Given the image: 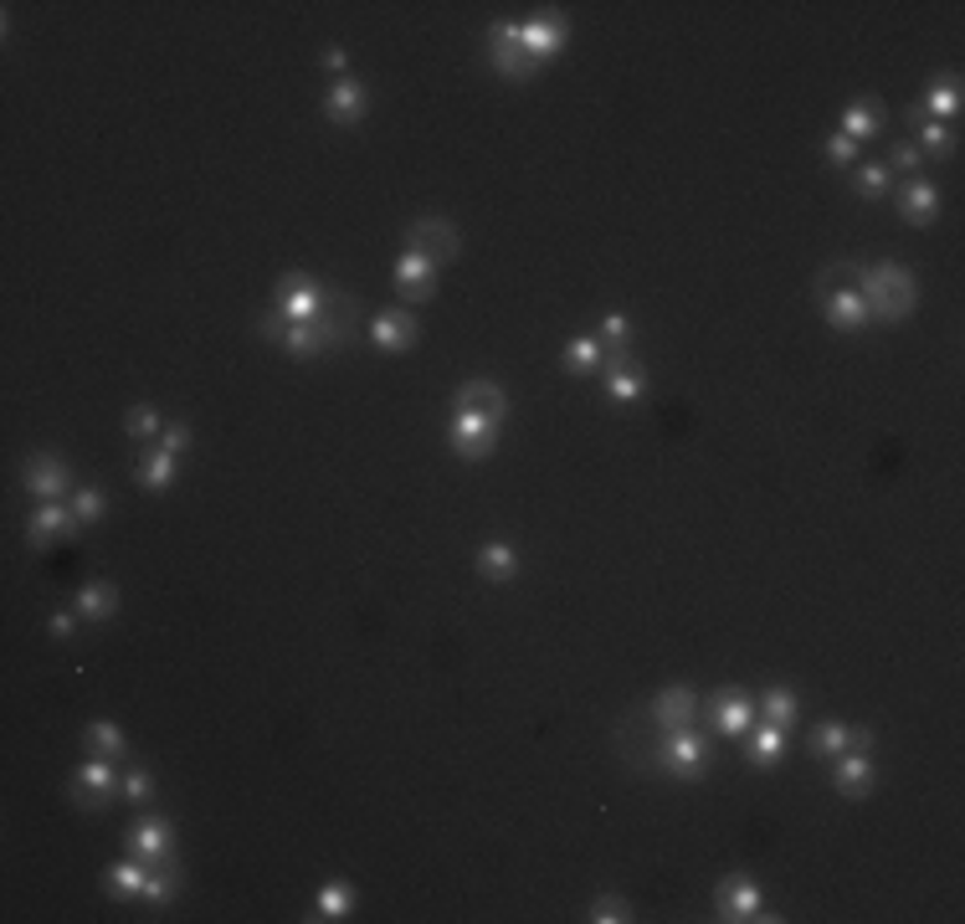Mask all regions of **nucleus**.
Masks as SVG:
<instances>
[{
  "label": "nucleus",
  "mask_w": 965,
  "mask_h": 924,
  "mask_svg": "<svg viewBox=\"0 0 965 924\" xmlns=\"http://www.w3.org/2000/svg\"><path fill=\"white\" fill-rule=\"evenodd\" d=\"M46 632H52L57 642H67L77 632V616L73 612H52V616H46Z\"/></svg>",
  "instance_id": "nucleus-48"
},
{
  "label": "nucleus",
  "mask_w": 965,
  "mask_h": 924,
  "mask_svg": "<svg viewBox=\"0 0 965 924\" xmlns=\"http://www.w3.org/2000/svg\"><path fill=\"white\" fill-rule=\"evenodd\" d=\"M73 514H77V524H98L108 514V498H104V488H73Z\"/></svg>",
  "instance_id": "nucleus-41"
},
{
  "label": "nucleus",
  "mask_w": 965,
  "mask_h": 924,
  "mask_svg": "<svg viewBox=\"0 0 965 924\" xmlns=\"http://www.w3.org/2000/svg\"><path fill=\"white\" fill-rule=\"evenodd\" d=\"M355 299L344 293V288H329V303L324 313H319V340H324V355H334V350H344V344L355 340Z\"/></svg>",
  "instance_id": "nucleus-15"
},
{
  "label": "nucleus",
  "mask_w": 965,
  "mask_h": 924,
  "mask_svg": "<svg viewBox=\"0 0 965 924\" xmlns=\"http://www.w3.org/2000/svg\"><path fill=\"white\" fill-rule=\"evenodd\" d=\"M344 62H350V57H344V46H324V67H329V73H344Z\"/></svg>",
  "instance_id": "nucleus-49"
},
{
  "label": "nucleus",
  "mask_w": 965,
  "mask_h": 924,
  "mask_svg": "<svg viewBox=\"0 0 965 924\" xmlns=\"http://www.w3.org/2000/svg\"><path fill=\"white\" fill-rule=\"evenodd\" d=\"M642 719L653 724V730H688L698 719V694L688 684H673V688H663L647 709H642Z\"/></svg>",
  "instance_id": "nucleus-12"
},
{
  "label": "nucleus",
  "mask_w": 965,
  "mask_h": 924,
  "mask_svg": "<svg viewBox=\"0 0 965 924\" xmlns=\"http://www.w3.org/2000/svg\"><path fill=\"white\" fill-rule=\"evenodd\" d=\"M416 334H421V324H416V313H406V309H386L371 324V344L380 355H406L416 344Z\"/></svg>",
  "instance_id": "nucleus-17"
},
{
  "label": "nucleus",
  "mask_w": 965,
  "mask_h": 924,
  "mask_svg": "<svg viewBox=\"0 0 965 924\" xmlns=\"http://www.w3.org/2000/svg\"><path fill=\"white\" fill-rule=\"evenodd\" d=\"M180 889H185V873H180V858H175V863L149 868L144 904H154V910H164V904H175V899H180Z\"/></svg>",
  "instance_id": "nucleus-30"
},
{
  "label": "nucleus",
  "mask_w": 965,
  "mask_h": 924,
  "mask_svg": "<svg viewBox=\"0 0 965 924\" xmlns=\"http://www.w3.org/2000/svg\"><path fill=\"white\" fill-rule=\"evenodd\" d=\"M914 129H920V144H914V150H920V154H935V160H951V154L961 150V139H955V129H951V123H940V119H920V123H914Z\"/></svg>",
  "instance_id": "nucleus-36"
},
{
  "label": "nucleus",
  "mask_w": 965,
  "mask_h": 924,
  "mask_svg": "<svg viewBox=\"0 0 965 924\" xmlns=\"http://www.w3.org/2000/svg\"><path fill=\"white\" fill-rule=\"evenodd\" d=\"M853 288L862 293L868 319H878V324H899V319H909V313H914V303H920V283H914V272L899 268V262H873V268H862Z\"/></svg>",
  "instance_id": "nucleus-1"
},
{
  "label": "nucleus",
  "mask_w": 965,
  "mask_h": 924,
  "mask_svg": "<svg viewBox=\"0 0 965 924\" xmlns=\"http://www.w3.org/2000/svg\"><path fill=\"white\" fill-rule=\"evenodd\" d=\"M709 724H714V734L740 740V734L755 724V699L740 694V688H719V694L709 699Z\"/></svg>",
  "instance_id": "nucleus-14"
},
{
  "label": "nucleus",
  "mask_w": 965,
  "mask_h": 924,
  "mask_svg": "<svg viewBox=\"0 0 965 924\" xmlns=\"http://www.w3.org/2000/svg\"><path fill=\"white\" fill-rule=\"evenodd\" d=\"M124 427H129L135 442H154V437L164 432V417H160V406H135V411L124 417Z\"/></svg>",
  "instance_id": "nucleus-40"
},
{
  "label": "nucleus",
  "mask_w": 965,
  "mask_h": 924,
  "mask_svg": "<svg viewBox=\"0 0 965 924\" xmlns=\"http://www.w3.org/2000/svg\"><path fill=\"white\" fill-rule=\"evenodd\" d=\"M822 313H827V324L843 329V334H858V329L868 324V303H862L858 288H837V293H827V299H822Z\"/></svg>",
  "instance_id": "nucleus-23"
},
{
  "label": "nucleus",
  "mask_w": 965,
  "mask_h": 924,
  "mask_svg": "<svg viewBox=\"0 0 965 924\" xmlns=\"http://www.w3.org/2000/svg\"><path fill=\"white\" fill-rule=\"evenodd\" d=\"M893 175H889V164L873 160V164H853V191L862 195V201H878V195H889Z\"/></svg>",
  "instance_id": "nucleus-39"
},
{
  "label": "nucleus",
  "mask_w": 965,
  "mask_h": 924,
  "mask_svg": "<svg viewBox=\"0 0 965 924\" xmlns=\"http://www.w3.org/2000/svg\"><path fill=\"white\" fill-rule=\"evenodd\" d=\"M498 427L504 421L483 417V411H468V406H452V421H447V448L458 452L462 462H483L498 448Z\"/></svg>",
  "instance_id": "nucleus-4"
},
{
  "label": "nucleus",
  "mask_w": 965,
  "mask_h": 924,
  "mask_svg": "<svg viewBox=\"0 0 965 924\" xmlns=\"http://www.w3.org/2000/svg\"><path fill=\"white\" fill-rule=\"evenodd\" d=\"M77 529H83V524H77V514L67 504H42L26 519V545L31 550H46L52 539H73Z\"/></svg>",
  "instance_id": "nucleus-16"
},
{
  "label": "nucleus",
  "mask_w": 965,
  "mask_h": 924,
  "mask_svg": "<svg viewBox=\"0 0 965 924\" xmlns=\"http://www.w3.org/2000/svg\"><path fill=\"white\" fill-rule=\"evenodd\" d=\"M88 745H93V755H108V761H124L129 755V734L114 724V719H98L88 730Z\"/></svg>",
  "instance_id": "nucleus-38"
},
{
  "label": "nucleus",
  "mask_w": 965,
  "mask_h": 924,
  "mask_svg": "<svg viewBox=\"0 0 965 924\" xmlns=\"http://www.w3.org/2000/svg\"><path fill=\"white\" fill-rule=\"evenodd\" d=\"M827 160L843 164V170H853V164H858V144H853L847 135H832V139H827Z\"/></svg>",
  "instance_id": "nucleus-47"
},
{
  "label": "nucleus",
  "mask_w": 965,
  "mask_h": 924,
  "mask_svg": "<svg viewBox=\"0 0 965 924\" xmlns=\"http://www.w3.org/2000/svg\"><path fill=\"white\" fill-rule=\"evenodd\" d=\"M920 108H924V119H940V123L955 119V114H961V77H955V73L930 77V88H924Z\"/></svg>",
  "instance_id": "nucleus-25"
},
{
  "label": "nucleus",
  "mask_w": 965,
  "mask_h": 924,
  "mask_svg": "<svg viewBox=\"0 0 965 924\" xmlns=\"http://www.w3.org/2000/svg\"><path fill=\"white\" fill-rule=\"evenodd\" d=\"M21 483L31 488V498L42 504H62L73 493V468L57 458V452H31L26 468H21Z\"/></svg>",
  "instance_id": "nucleus-9"
},
{
  "label": "nucleus",
  "mask_w": 965,
  "mask_h": 924,
  "mask_svg": "<svg viewBox=\"0 0 965 924\" xmlns=\"http://www.w3.org/2000/svg\"><path fill=\"white\" fill-rule=\"evenodd\" d=\"M129 848H135V858H144L149 868L175 863V827H170V817L144 812V817L135 821V832H129Z\"/></svg>",
  "instance_id": "nucleus-11"
},
{
  "label": "nucleus",
  "mask_w": 965,
  "mask_h": 924,
  "mask_svg": "<svg viewBox=\"0 0 965 924\" xmlns=\"http://www.w3.org/2000/svg\"><path fill=\"white\" fill-rule=\"evenodd\" d=\"M191 442H195V427H185V421H164V432H160V448L164 452H175V458H180Z\"/></svg>",
  "instance_id": "nucleus-45"
},
{
  "label": "nucleus",
  "mask_w": 965,
  "mask_h": 924,
  "mask_svg": "<svg viewBox=\"0 0 965 924\" xmlns=\"http://www.w3.org/2000/svg\"><path fill=\"white\" fill-rule=\"evenodd\" d=\"M832 786H837V796H847V802H862V796L873 791V761H868V750H847V755H837Z\"/></svg>",
  "instance_id": "nucleus-20"
},
{
  "label": "nucleus",
  "mask_w": 965,
  "mask_h": 924,
  "mask_svg": "<svg viewBox=\"0 0 965 924\" xmlns=\"http://www.w3.org/2000/svg\"><path fill=\"white\" fill-rule=\"evenodd\" d=\"M329 303V288L313 283L309 272H288V278H278V288H272V309L282 313V319H293V324H313L319 313H324Z\"/></svg>",
  "instance_id": "nucleus-5"
},
{
  "label": "nucleus",
  "mask_w": 965,
  "mask_h": 924,
  "mask_svg": "<svg viewBox=\"0 0 965 924\" xmlns=\"http://www.w3.org/2000/svg\"><path fill=\"white\" fill-rule=\"evenodd\" d=\"M478 570H483L489 581H498V585L514 581V576H519V550H514L508 539H489V545L478 550Z\"/></svg>",
  "instance_id": "nucleus-28"
},
{
  "label": "nucleus",
  "mask_w": 965,
  "mask_h": 924,
  "mask_svg": "<svg viewBox=\"0 0 965 924\" xmlns=\"http://www.w3.org/2000/svg\"><path fill=\"white\" fill-rule=\"evenodd\" d=\"M714 914L729 924H750V920H781V914H765V899H760L755 879H744V873H729V879H719V889H714Z\"/></svg>",
  "instance_id": "nucleus-7"
},
{
  "label": "nucleus",
  "mask_w": 965,
  "mask_h": 924,
  "mask_svg": "<svg viewBox=\"0 0 965 924\" xmlns=\"http://www.w3.org/2000/svg\"><path fill=\"white\" fill-rule=\"evenodd\" d=\"M755 715H765L771 724H781V730H791L796 724V715H802V699L791 694V688H765L755 703Z\"/></svg>",
  "instance_id": "nucleus-35"
},
{
  "label": "nucleus",
  "mask_w": 965,
  "mask_h": 924,
  "mask_svg": "<svg viewBox=\"0 0 965 924\" xmlns=\"http://www.w3.org/2000/svg\"><path fill=\"white\" fill-rule=\"evenodd\" d=\"M781 761H786V730L765 719V724L750 734V765H755V771H771V765H781Z\"/></svg>",
  "instance_id": "nucleus-29"
},
{
  "label": "nucleus",
  "mask_w": 965,
  "mask_h": 924,
  "mask_svg": "<svg viewBox=\"0 0 965 924\" xmlns=\"http://www.w3.org/2000/svg\"><path fill=\"white\" fill-rule=\"evenodd\" d=\"M139 483H144L149 493H164V488H170V483H175V452L149 448L144 458H139Z\"/></svg>",
  "instance_id": "nucleus-34"
},
{
  "label": "nucleus",
  "mask_w": 965,
  "mask_h": 924,
  "mask_svg": "<svg viewBox=\"0 0 965 924\" xmlns=\"http://www.w3.org/2000/svg\"><path fill=\"white\" fill-rule=\"evenodd\" d=\"M847 750H873V730L868 724H837V719H827V724H817L812 730V755H827V761H837V755H847Z\"/></svg>",
  "instance_id": "nucleus-19"
},
{
  "label": "nucleus",
  "mask_w": 965,
  "mask_h": 924,
  "mask_svg": "<svg viewBox=\"0 0 965 924\" xmlns=\"http://www.w3.org/2000/svg\"><path fill=\"white\" fill-rule=\"evenodd\" d=\"M883 164H889V170H899V175H914V170L924 164V154L914 150V144H893V154Z\"/></svg>",
  "instance_id": "nucleus-46"
},
{
  "label": "nucleus",
  "mask_w": 965,
  "mask_h": 924,
  "mask_svg": "<svg viewBox=\"0 0 965 924\" xmlns=\"http://www.w3.org/2000/svg\"><path fill=\"white\" fill-rule=\"evenodd\" d=\"M647 761H653L657 771L678 775V781H704L709 765H714V750H709V740L688 724V730H657Z\"/></svg>",
  "instance_id": "nucleus-2"
},
{
  "label": "nucleus",
  "mask_w": 965,
  "mask_h": 924,
  "mask_svg": "<svg viewBox=\"0 0 965 924\" xmlns=\"http://www.w3.org/2000/svg\"><path fill=\"white\" fill-rule=\"evenodd\" d=\"M586 920H591V924H626V920H632V904H626V899H616V894H596Z\"/></svg>",
  "instance_id": "nucleus-42"
},
{
  "label": "nucleus",
  "mask_w": 965,
  "mask_h": 924,
  "mask_svg": "<svg viewBox=\"0 0 965 924\" xmlns=\"http://www.w3.org/2000/svg\"><path fill=\"white\" fill-rule=\"evenodd\" d=\"M565 36H570V21H565L560 11H545V15H529V21H519V42L524 52L535 62H550L565 52Z\"/></svg>",
  "instance_id": "nucleus-13"
},
{
  "label": "nucleus",
  "mask_w": 965,
  "mask_h": 924,
  "mask_svg": "<svg viewBox=\"0 0 965 924\" xmlns=\"http://www.w3.org/2000/svg\"><path fill=\"white\" fill-rule=\"evenodd\" d=\"M124 796H129L135 806H149V802H154V775L139 771V765H135V771H124Z\"/></svg>",
  "instance_id": "nucleus-44"
},
{
  "label": "nucleus",
  "mask_w": 965,
  "mask_h": 924,
  "mask_svg": "<svg viewBox=\"0 0 965 924\" xmlns=\"http://www.w3.org/2000/svg\"><path fill=\"white\" fill-rule=\"evenodd\" d=\"M114 612H119V585H114V581H88V585H83V597H77V616H88V622H108Z\"/></svg>",
  "instance_id": "nucleus-31"
},
{
  "label": "nucleus",
  "mask_w": 965,
  "mask_h": 924,
  "mask_svg": "<svg viewBox=\"0 0 965 924\" xmlns=\"http://www.w3.org/2000/svg\"><path fill=\"white\" fill-rule=\"evenodd\" d=\"M350 910H355V889L334 879V883H324V889L313 894V914H309V920H329V924H334V920H344Z\"/></svg>",
  "instance_id": "nucleus-33"
},
{
  "label": "nucleus",
  "mask_w": 965,
  "mask_h": 924,
  "mask_svg": "<svg viewBox=\"0 0 965 924\" xmlns=\"http://www.w3.org/2000/svg\"><path fill=\"white\" fill-rule=\"evenodd\" d=\"M458 406H468V411H483V417H493V421H504V417H508V396L498 390V380H483V375L462 380Z\"/></svg>",
  "instance_id": "nucleus-24"
},
{
  "label": "nucleus",
  "mask_w": 965,
  "mask_h": 924,
  "mask_svg": "<svg viewBox=\"0 0 965 924\" xmlns=\"http://www.w3.org/2000/svg\"><path fill=\"white\" fill-rule=\"evenodd\" d=\"M390 278H396V288H401L406 299H431V288H437V262H427V257L421 253H411V247H406L401 257H396V272H390Z\"/></svg>",
  "instance_id": "nucleus-21"
},
{
  "label": "nucleus",
  "mask_w": 965,
  "mask_h": 924,
  "mask_svg": "<svg viewBox=\"0 0 965 924\" xmlns=\"http://www.w3.org/2000/svg\"><path fill=\"white\" fill-rule=\"evenodd\" d=\"M899 216L909 226H935L940 222V185L930 180H909L904 195H899Z\"/></svg>",
  "instance_id": "nucleus-22"
},
{
  "label": "nucleus",
  "mask_w": 965,
  "mask_h": 924,
  "mask_svg": "<svg viewBox=\"0 0 965 924\" xmlns=\"http://www.w3.org/2000/svg\"><path fill=\"white\" fill-rule=\"evenodd\" d=\"M837 135H847L853 144H862V139H878L883 135V108L868 104V98H858V104L843 108V129Z\"/></svg>",
  "instance_id": "nucleus-26"
},
{
  "label": "nucleus",
  "mask_w": 965,
  "mask_h": 924,
  "mask_svg": "<svg viewBox=\"0 0 965 924\" xmlns=\"http://www.w3.org/2000/svg\"><path fill=\"white\" fill-rule=\"evenodd\" d=\"M144 883H149V863L144 858H124L104 873V889L119 899H144Z\"/></svg>",
  "instance_id": "nucleus-27"
},
{
  "label": "nucleus",
  "mask_w": 965,
  "mask_h": 924,
  "mask_svg": "<svg viewBox=\"0 0 965 924\" xmlns=\"http://www.w3.org/2000/svg\"><path fill=\"white\" fill-rule=\"evenodd\" d=\"M858 272L862 262H847V257H837V262H827V268L817 272V283H812V299H827V293H837V288H853L858 283Z\"/></svg>",
  "instance_id": "nucleus-37"
},
{
  "label": "nucleus",
  "mask_w": 965,
  "mask_h": 924,
  "mask_svg": "<svg viewBox=\"0 0 965 924\" xmlns=\"http://www.w3.org/2000/svg\"><path fill=\"white\" fill-rule=\"evenodd\" d=\"M483 57H489V67L498 77H508V83H529V77L539 73V62L529 57L519 42V21H493L489 36H483Z\"/></svg>",
  "instance_id": "nucleus-3"
},
{
  "label": "nucleus",
  "mask_w": 965,
  "mask_h": 924,
  "mask_svg": "<svg viewBox=\"0 0 965 924\" xmlns=\"http://www.w3.org/2000/svg\"><path fill=\"white\" fill-rule=\"evenodd\" d=\"M371 114V88L360 77H340L334 88L324 93V119L329 123H360Z\"/></svg>",
  "instance_id": "nucleus-18"
},
{
  "label": "nucleus",
  "mask_w": 965,
  "mask_h": 924,
  "mask_svg": "<svg viewBox=\"0 0 965 924\" xmlns=\"http://www.w3.org/2000/svg\"><path fill=\"white\" fill-rule=\"evenodd\" d=\"M596 375H601L607 401H642V396H647V370H642L626 350H607V359H601Z\"/></svg>",
  "instance_id": "nucleus-10"
},
{
  "label": "nucleus",
  "mask_w": 965,
  "mask_h": 924,
  "mask_svg": "<svg viewBox=\"0 0 965 924\" xmlns=\"http://www.w3.org/2000/svg\"><path fill=\"white\" fill-rule=\"evenodd\" d=\"M601 359H607V350H601V340L596 334H576V340L565 344V355H560V365L570 375H596L601 370Z\"/></svg>",
  "instance_id": "nucleus-32"
},
{
  "label": "nucleus",
  "mask_w": 965,
  "mask_h": 924,
  "mask_svg": "<svg viewBox=\"0 0 965 924\" xmlns=\"http://www.w3.org/2000/svg\"><path fill=\"white\" fill-rule=\"evenodd\" d=\"M406 247L411 253H421L427 262H458L462 253V237H458V226L447 222V216H416L411 226H406Z\"/></svg>",
  "instance_id": "nucleus-8"
},
{
  "label": "nucleus",
  "mask_w": 965,
  "mask_h": 924,
  "mask_svg": "<svg viewBox=\"0 0 965 924\" xmlns=\"http://www.w3.org/2000/svg\"><path fill=\"white\" fill-rule=\"evenodd\" d=\"M67 796H73V806H83V812H98V806H108L114 796H124V775L114 771L108 755H93V761L67 781Z\"/></svg>",
  "instance_id": "nucleus-6"
},
{
  "label": "nucleus",
  "mask_w": 965,
  "mask_h": 924,
  "mask_svg": "<svg viewBox=\"0 0 965 924\" xmlns=\"http://www.w3.org/2000/svg\"><path fill=\"white\" fill-rule=\"evenodd\" d=\"M596 340H601V350H626V344H632V324H626L622 313H601Z\"/></svg>",
  "instance_id": "nucleus-43"
}]
</instances>
